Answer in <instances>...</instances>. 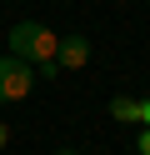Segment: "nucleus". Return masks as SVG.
Segmentation results:
<instances>
[{"label": "nucleus", "instance_id": "nucleus-3", "mask_svg": "<svg viewBox=\"0 0 150 155\" xmlns=\"http://www.w3.org/2000/svg\"><path fill=\"white\" fill-rule=\"evenodd\" d=\"M55 65H60V70H80V65H90V40H85V35H60Z\"/></svg>", "mask_w": 150, "mask_h": 155}, {"label": "nucleus", "instance_id": "nucleus-8", "mask_svg": "<svg viewBox=\"0 0 150 155\" xmlns=\"http://www.w3.org/2000/svg\"><path fill=\"white\" fill-rule=\"evenodd\" d=\"M55 155H80V150H55Z\"/></svg>", "mask_w": 150, "mask_h": 155}, {"label": "nucleus", "instance_id": "nucleus-2", "mask_svg": "<svg viewBox=\"0 0 150 155\" xmlns=\"http://www.w3.org/2000/svg\"><path fill=\"white\" fill-rule=\"evenodd\" d=\"M30 90H35V65L15 60V55H0V105L25 100Z\"/></svg>", "mask_w": 150, "mask_h": 155}, {"label": "nucleus", "instance_id": "nucleus-1", "mask_svg": "<svg viewBox=\"0 0 150 155\" xmlns=\"http://www.w3.org/2000/svg\"><path fill=\"white\" fill-rule=\"evenodd\" d=\"M55 45H60V35L50 30V25H40V20H20V25H10V35H5V55H15V60H25V65L55 60Z\"/></svg>", "mask_w": 150, "mask_h": 155}, {"label": "nucleus", "instance_id": "nucleus-4", "mask_svg": "<svg viewBox=\"0 0 150 155\" xmlns=\"http://www.w3.org/2000/svg\"><path fill=\"white\" fill-rule=\"evenodd\" d=\"M110 120L140 125V100H135V95H115V100H110Z\"/></svg>", "mask_w": 150, "mask_h": 155}, {"label": "nucleus", "instance_id": "nucleus-5", "mask_svg": "<svg viewBox=\"0 0 150 155\" xmlns=\"http://www.w3.org/2000/svg\"><path fill=\"white\" fill-rule=\"evenodd\" d=\"M140 155H150V125L140 130Z\"/></svg>", "mask_w": 150, "mask_h": 155}, {"label": "nucleus", "instance_id": "nucleus-6", "mask_svg": "<svg viewBox=\"0 0 150 155\" xmlns=\"http://www.w3.org/2000/svg\"><path fill=\"white\" fill-rule=\"evenodd\" d=\"M140 125H150V100H140Z\"/></svg>", "mask_w": 150, "mask_h": 155}, {"label": "nucleus", "instance_id": "nucleus-7", "mask_svg": "<svg viewBox=\"0 0 150 155\" xmlns=\"http://www.w3.org/2000/svg\"><path fill=\"white\" fill-rule=\"evenodd\" d=\"M5 140H10V130H5V125H0V150H5Z\"/></svg>", "mask_w": 150, "mask_h": 155}]
</instances>
